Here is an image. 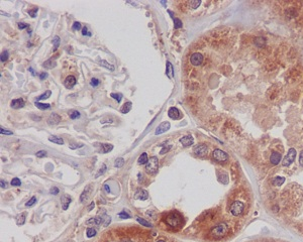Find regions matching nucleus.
Wrapping results in <instances>:
<instances>
[{
	"instance_id": "13",
	"label": "nucleus",
	"mask_w": 303,
	"mask_h": 242,
	"mask_svg": "<svg viewBox=\"0 0 303 242\" xmlns=\"http://www.w3.org/2000/svg\"><path fill=\"white\" fill-rule=\"evenodd\" d=\"M61 121V117L57 113H52L48 118V123L50 125H56Z\"/></svg>"
},
{
	"instance_id": "40",
	"label": "nucleus",
	"mask_w": 303,
	"mask_h": 242,
	"mask_svg": "<svg viewBox=\"0 0 303 242\" xmlns=\"http://www.w3.org/2000/svg\"><path fill=\"white\" fill-rule=\"evenodd\" d=\"M8 56H9V55H8V52L7 51L2 52V54H1V62L2 63L6 62V60H8Z\"/></svg>"
},
{
	"instance_id": "8",
	"label": "nucleus",
	"mask_w": 303,
	"mask_h": 242,
	"mask_svg": "<svg viewBox=\"0 0 303 242\" xmlns=\"http://www.w3.org/2000/svg\"><path fill=\"white\" fill-rule=\"evenodd\" d=\"M170 127H171V124H170V122H168V121H165V122L161 123L159 126H158V128L156 129L155 134L156 135H160V134H162V133H165L166 131L169 130Z\"/></svg>"
},
{
	"instance_id": "37",
	"label": "nucleus",
	"mask_w": 303,
	"mask_h": 242,
	"mask_svg": "<svg viewBox=\"0 0 303 242\" xmlns=\"http://www.w3.org/2000/svg\"><path fill=\"white\" fill-rule=\"evenodd\" d=\"M111 97H112V98H114L117 102L119 103L121 101V99H122V94H120V93H117V94H116V93H111Z\"/></svg>"
},
{
	"instance_id": "11",
	"label": "nucleus",
	"mask_w": 303,
	"mask_h": 242,
	"mask_svg": "<svg viewBox=\"0 0 303 242\" xmlns=\"http://www.w3.org/2000/svg\"><path fill=\"white\" fill-rule=\"evenodd\" d=\"M135 198V199H137V200L145 201V200H147L148 198H149V194H148L147 191H145V190H144V189H139V190H136Z\"/></svg>"
},
{
	"instance_id": "44",
	"label": "nucleus",
	"mask_w": 303,
	"mask_h": 242,
	"mask_svg": "<svg viewBox=\"0 0 303 242\" xmlns=\"http://www.w3.org/2000/svg\"><path fill=\"white\" fill-rule=\"evenodd\" d=\"M72 29L73 30H80L81 29V23L78 22V21L74 22V24H73V26H72Z\"/></svg>"
},
{
	"instance_id": "53",
	"label": "nucleus",
	"mask_w": 303,
	"mask_h": 242,
	"mask_svg": "<svg viewBox=\"0 0 303 242\" xmlns=\"http://www.w3.org/2000/svg\"><path fill=\"white\" fill-rule=\"evenodd\" d=\"M0 184H1V188L2 189H6L7 187H8V184H7V182L6 181H3V180H1V182H0Z\"/></svg>"
},
{
	"instance_id": "17",
	"label": "nucleus",
	"mask_w": 303,
	"mask_h": 242,
	"mask_svg": "<svg viewBox=\"0 0 303 242\" xmlns=\"http://www.w3.org/2000/svg\"><path fill=\"white\" fill-rule=\"evenodd\" d=\"M65 86L68 89L73 88L76 85V78L74 76H68L66 79H65Z\"/></svg>"
},
{
	"instance_id": "22",
	"label": "nucleus",
	"mask_w": 303,
	"mask_h": 242,
	"mask_svg": "<svg viewBox=\"0 0 303 242\" xmlns=\"http://www.w3.org/2000/svg\"><path fill=\"white\" fill-rule=\"evenodd\" d=\"M137 161H139V164H145L149 161V157H148V155L145 152L144 153H141L140 156L139 157V159H137Z\"/></svg>"
},
{
	"instance_id": "16",
	"label": "nucleus",
	"mask_w": 303,
	"mask_h": 242,
	"mask_svg": "<svg viewBox=\"0 0 303 242\" xmlns=\"http://www.w3.org/2000/svg\"><path fill=\"white\" fill-rule=\"evenodd\" d=\"M71 197H69L68 195H63L62 197H61V204H62V208L63 210H67L68 207H69V205H70L71 203Z\"/></svg>"
},
{
	"instance_id": "4",
	"label": "nucleus",
	"mask_w": 303,
	"mask_h": 242,
	"mask_svg": "<svg viewBox=\"0 0 303 242\" xmlns=\"http://www.w3.org/2000/svg\"><path fill=\"white\" fill-rule=\"evenodd\" d=\"M245 210V204L241 201H234L230 206V213L233 216H240Z\"/></svg>"
},
{
	"instance_id": "15",
	"label": "nucleus",
	"mask_w": 303,
	"mask_h": 242,
	"mask_svg": "<svg viewBox=\"0 0 303 242\" xmlns=\"http://www.w3.org/2000/svg\"><path fill=\"white\" fill-rule=\"evenodd\" d=\"M180 142L182 143V145H184V146H190V145L193 144L194 138L191 135H186L184 137H182V138H180Z\"/></svg>"
},
{
	"instance_id": "27",
	"label": "nucleus",
	"mask_w": 303,
	"mask_h": 242,
	"mask_svg": "<svg viewBox=\"0 0 303 242\" xmlns=\"http://www.w3.org/2000/svg\"><path fill=\"white\" fill-rule=\"evenodd\" d=\"M102 148H103L102 149L103 153H107V152H109L113 149V145L108 144V143H104V144H102Z\"/></svg>"
},
{
	"instance_id": "32",
	"label": "nucleus",
	"mask_w": 303,
	"mask_h": 242,
	"mask_svg": "<svg viewBox=\"0 0 303 242\" xmlns=\"http://www.w3.org/2000/svg\"><path fill=\"white\" fill-rule=\"evenodd\" d=\"M51 94H52V92H51V91H46V92L44 93V94H42V95H40L39 97H38V99H36V100H38V101H39V100L48 99V97L51 96Z\"/></svg>"
},
{
	"instance_id": "31",
	"label": "nucleus",
	"mask_w": 303,
	"mask_h": 242,
	"mask_svg": "<svg viewBox=\"0 0 303 242\" xmlns=\"http://www.w3.org/2000/svg\"><path fill=\"white\" fill-rule=\"evenodd\" d=\"M53 43H54V51H57L59 47V44H60V38L58 35H56L54 38H53Z\"/></svg>"
},
{
	"instance_id": "36",
	"label": "nucleus",
	"mask_w": 303,
	"mask_h": 242,
	"mask_svg": "<svg viewBox=\"0 0 303 242\" xmlns=\"http://www.w3.org/2000/svg\"><path fill=\"white\" fill-rule=\"evenodd\" d=\"M86 234H87V237L91 238V237H93V236H95V235H96V230H95V229H93V228H88V229H87Z\"/></svg>"
},
{
	"instance_id": "20",
	"label": "nucleus",
	"mask_w": 303,
	"mask_h": 242,
	"mask_svg": "<svg viewBox=\"0 0 303 242\" xmlns=\"http://www.w3.org/2000/svg\"><path fill=\"white\" fill-rule=\"evenodd\" d=\"M284 183H285V177H274L272 181L273 186H276V187H278V186H282Z\"/></svg>"
},
{
	"instance_id": "49",
	"label": "nucleus",
	"mask_w": 303,
	"mask_h": 242,
	"mask_svg": "<svg viewBox=\"0 0 303 242\" xmlns=\"http://www.w3.org/2000/svg\"><path fill=\"white\" fill-rule=\"evenodd\" d=\"M50 193L52 194V195H57V194H59V189L57 187H53L50 190Z\"/></svg>"
},
{
	"instance_id": "34",
	"label": "nucleus",
	"mask_w": 303,
	"mask_h": 242,
	"mask_svg": "<svg viewBox=\"0 0 303 242\" xmlns=\"http://www.w3.org/2000/svg\"><path fill=\"white\" fill-rule=\"evenodd\" d=\"M43 66H44V68H47V69H52V68H54V67H55V63L53 62L52 60H47V62H44V63Z\"/></svg>"
},
{
	"instance_id": "39",
	"label": "nucleus",
	"mask_w": 303,
	"mask_h": 242,
	"mask_svg": "<svg viewBox=\"0 0 303 242\" xmlns=\"http://www.w3.org/2000/svg\"><path fill=\"white\" fill-rule=\"evenodd\" d=\"M200 4H201V1H197V0H196V1H190V2H189L190 7L193 8V9H195V8H197L198 6L200 5Z\"/></svg>"
},
{
	"instance_id": "56",
	"label": "nucleus",
	"mask_w": 303,
	"mask_h": 242,
	"mask_svg": "<svg viewBox=\"0 0 303 242\" xmlns=\"http://www.w3.org/2000/svg\"><path fill=\"white\" fill-rule=\"evenodd\" d=\"M105 169H106V165L103 164V167H102V171H100L98 173H97V176H96V177H98V176H100V175H102V173L105 172Z\"/></svg>"
},
{
	"instance_id": "7",
	"label": "nucleus",
	"mask_w": 303,
	"mask_h": 242,
	"mask_svg": "<svg viewBox=\"0 0 303 242\" xmlns=\"http://www.w3.org/2000/svg\"><path fill=\"white\" fill-rule=\"evenodd\" d=\"M203 56H202L200 52H194L191 55V58H190V62L193 65V66H200V65L203 63Z\"/></svg>"
},
{
	"instance_id": "1",
	"label": "nucleus",
	"mask_w": 303,
	"mask_h": 242,
	"mask_svg": "<svg viewBox=\"0 0 303 242\" xmlns=\"http://www.w3.org/2000/svg\"><path fill=\"white\" fill-rule=\"evenodd\" d=\"M228 232V226L225 223H220L216 225L215 227H213L212 230L210 231V235L215 237V238H219L224 236L226 233Z\"/></svg>"
},
{
	"instance_id": "35",
	"label": "nucleus",
	"mask_w": 303,
	"mask_h": 242,
	"mask_svg": "<svg viewBox=\"0 0 303 242\" xmlns=\"http://www.w3.org/2000/svg\"><path fill=\"white\" fill-rule=\"evenodd\" d=\"M173 20H174V27H175L176 29H178V28L182 27V24H183V23H182V21H181L180 19H178V18H176V17H174Z\"/></svg>"
},
{
	"instance_id": "29",
	"label": "nucleus",
	"mask_w": 303,
	"mask_h": 242,
	"mask_svg": "<svg viewBox=\"0 0 303 242\" xmlns=\"http://www.w3.org/2000/svg\"><path fill=\"white\" fill-rule=\"evenodd\" d=\"M100 65H101V66L105 67L106 69H109V70H110V71H114V67H113V66H111V65L109 64V63H107L106 60H100Z\"/></svg>"
},
{
	"instance_id": "43",
	"label": "nucleus",
	"mask_w": 303,
	"mask_h": 242,
	"mask_svg": "<svg viewBox=\"0 0 303 242\" xmlns=\"http://www.w3.org/2000/svg\"><path fill=\"white\" fill-rule=\"evenodd\" d=\"M79 117H80V112L78 111H73L72 113H70L71 119H76V118H79Z\"/></svg>"
},
{
	"instance_id": "6",
	"label": "nucleus",
	"mask_w": 303,
	"mask_h": 242,
	"mask_svg": "<svg viewBox=\"0 0 303 242\" xmlns=\"http://www.w3.org/2000/svg\"><path fill=\"white\" fill-rule=\"evenodd\" d=\"M295 157H296V150H295V148H290L287 152V155L282 161V165L283 167H289L291 164L294 163Z\"/></svg>"
},
{
	"instance_id": "19",
	"label": "nucleus",
	"mask_w": 303,
	"mask_h": 242,
	"mask_svg": "<svg viewBox=\"0 0 303 242\" xmlns=\"http://www.w3.org/2000/svg\"><path fill=\"white\" fill-rule=\"evenodd\" d=\"M86 224H94V225H101L102 224V216L101 217H94L86 221Z\"/></svg>"
},
{
	"instance_id": "28",
	"label": "nucleus",
	"mask_w": 303,
	"mask_h": 242,
	"mask_svg": "<svg viewBox=\"0 0 303 242\" xmlns=\"http://www.w3.org/2000/svg\"><path fill=\"white\" fill-rule=\"evenodd\" d=\"M24 222H25V214H21L17 217L16 219V224L17 225H23Z\"/></svg>"
},
{
	"instance_id": "5",
	"label": "nucleus",
	"mask_w": 303,
	"mask_h": 242,
	"mask_svg": "<svg viewBox=\"0 0 303 242\" xmlns=\"http://www.w3.org/2000/svg\"><path fill=\"white\" fill-rule=\"evenodd\" d=\"M212 159L216 161V163H225L228 159L227 153L224 152L221 149H215L212 152Z\"/></svg>"
},
{
	"instance_id": "3",
	"label": "nucleus",
	"mask_w": 303,
	"mask_h": 242,
	"mask_svg": "<svg viewBox=\"0 0 303 242\" xmlns=\"http://www.w3.org/2000/svg\"><path fill=\"white\" fill-rule=\"evenodd\" d=\"M159 168V159L157 156H152L149 157V159L147 164H145V172L149 175H154L158 171Z\"/></svg>"
},
{
	"instance_id": "38",
	"label": "nucleus",
	"mask_w": 303,
	"mask_h": 242,
	"mask_svg": "<svg viewBox=\"0 0 303 242\" xmlns=\"http://www.w3.org/2000/svg\"><path fill=\"white\" fill-rule=\"evenodd\" d=\"M10 184H11V186H13V187H19V186L21 185V182H20L18 177H14V179H12Z\"/></svg>"
},
{
	"instance_id": "12",
	"label": "nucleus",
	"mask_w": 303,
	"mask_h": 242,
	"mask_svg": "<svg viewBox=\"0 0 303 242\" xmlns=\"http://www.w3.org/2000/svg\"><path fill=\"white\" fill-rule=\"evenodd\" d=\"M91 192H92V187H91L90 185H89V186H87L86 188H85V190L83 191V193L81 194L80 201H81V202H86V201L89 199V197H90Z\"/></svg>"
},
{
	"instance_id": "14",
	"label": "nucleus",
	"mask_w": 303,
	"mask_h": 242,
	"mask_svg": "<svg viewBox=\"0 0 303 242\" xmlns=\"http://www.w3.org/2000/svg\"><path fill=\"white\" fill-rule=\"evenodd\" d=\"M281 157H282L281 153H279L277 151H273L272 155H271V156H270L271 164H278L279 163H280Z\"/></svg>"
},
{
	"instance_id": "57",
	"label": "nucleus",
	"mask_w": 303,
	"mask_h": 242,
	"mask_svg": "<svg viewBox=\"0 0 303 242\" xmlns=\"http://www.w3.org/2000/svg\"><path fill=\"white\" fill-rule=\"evenodd\" d=\"M92 208H94V202H92V203H91L90 205L88 206L87 210H88V211H91V210H92Z\"/></svg>"
},
{
	"instance_id": "58",
	"label": "nucleus",
	"mask_w": 303,
	"mask_h": 242,
	"mask_svg": "<svg viewBox=\"0 0 303 242\" xmlns=\"http://www.w3.org/2000/svg\"><path fill=\"white\" fill-rule=\"evenodd\" d=\"M104 190H105V191H106L107 193H110V188H109L107 185H104Z\"/></svg>"
},
{
	"instance_id": "2",
	"label": "nucleus",
	"mask_w": 303,
	"mask_h": 242,
	"mask_svg": "<svg viewBox=\"0 0 303 242\" xmlns=\"http://www.w3.org/2000/svg\"><path fill=\"white\" fill-rule=\"evenodd\" d=\"M166 223L173 228H176L182 224V218L178 213H175V212L170 213L169 215L166 217Z\"/></svg>"
},
{
	"instance_id": "21",
	"label": "nucleus",
	"mask_w": 303,
	"mask_h": 242,
	"mask_svg": "<svg viewBox=\"0 0 303 242\" xmlns=\"http://www.w3.org/2000/svg\"><path fill=\"white\" fill-rule=\"evenodd\" d=\"M173 73H174V70H173L172 64L170 63V62H167V68H166V75H167L169 78L171 79L172 77H173Z\"/></svg>"
},
{
	"instance_id": "52",
	"label": "nucleus",
	"mask_w": 303,
	"mask_h": 242,
	"mask_svg": "<svg viewBox=\"0 0 303 242\" xmlns=\"http://www.w3.org/2000/svg\"><path fill=\"white\" fill-rule=\"evenodd\" d=\"M47 78H48V74H47V73H44V72L40 73V75H39V79L40 80H44V79H47Z\"/></svg>"
},
{
	"instance_id": "54",
	"label": "nucleus",
	"mask_w": 303,
	"mask_h": 242,
	"mask_svg": "<svg viewBox=\"0 0 303 242\" xmlns=\"http://www.w3.org/2000/svg\"><path fill=\"white\" fill-rule=\"evenodd\" d=\"M299 164H300L301 167H303V150L300 153V157H299Z\"/></svg>"
},
{
	"instance_id": "51",
	"label": "nucleus",
	"mask_w": 303,
	"mask_h": 242,
	"mask_svg": "<svg viewBox=\"0 0 303 242\" xmlns=\"http://www.w3.org/2000/svg\"><path fill=\"white\" fill-rule=\"evenodd\" d=\"M82 34H83V35H89V36H91V34H89V32H88V29H87V27H86V26H84V27H83V29H82Z\"/></svg>"
},
{
	"instance_id": "60",
	"label": "nucleus",
	"mask_w": 303,
	"mask_h": 242,
	"mask_svg": "<svg viewBox=\"0 0 303 242\" xmlns=\"http://www.w3.org/2000/svg\"><path fill=\"white\" fill-rule=\"evenodd\" d=\"M28 70H30V71L32 73V75H34V70H32V68H30V69H28Z\"/></svg>"
},
{
	"instance_id": "23",
	"label": "nucleus",
	"mask_w": 303,
	"mask_h": 242,
	"mask_svg": "<svg viewBox=\"0 0 303 242\" xmlns=\"http://www.w3.org/2000/svg\"><path fill=\"white\" fill-rule=\"evenodd\" d=\"M48 140L51 142H54L57 144H64V140L61 138V137H57V136H50L48 137Z\"/></svg>"
},
{
	"instance_id": "41",
	"label": "nucleus",
	"mask_w": 303,
	"mask_h": 242,
	"mask_svg": "<svg viewBox=\"0 0 303 242\" xmlns=\"http://www.w3.org/2000/svg\"><path fill=\"white\" fill-rule=\"evenodd\" d=\"M35 202H36V198L35 197H31L30 200L25 204V206H26V207H31V206H34L35 204Z\"/></svg>"
},
{
	"instance_id": "9",
	"label": "nucleus",
	"mask_w": 303,
	"mask_h": 242,
	"mask_svg": "<svg viewBox=\"0 0 303 242\" xmlns=\"http://www.w3.org/2000/svg\"><path fill=\"white\" fill-rule=\"evenodd\" d=\"M193 151L198 156H203L206 155V152H207V147H206V145H204V144H197L196 146L193 148Z\"/></svg>"
},
{
	"instance_id": "61",
	"label": "nucleus",
	"mask_w": 303,
	"mask_h": 242,
	"mask_svg": "<svg viewBox=\"0 0 303 242\" xmlns=\"http://www.w3.org/2000/svg\"><path fill=\"white\" fill-rule=\"evenodd\" d=\"M161 3H162V4H163V5H166V4H167V3H166V2H164V1H161Z\"/></svg>"
},
{
	"instance_id": "45",
	"label": "nucleus",
	"mask_w": 303,
	"mask_h": 242,
	"mask_svg": "<svg viewBox=\"0 0 303 242\" xmlns=\"http://www.w3.org/2000/svg\"><path fill=\"white\" fill-rule=\"evenodd\" d=\"M36 12H38V8H34L32 10H28V14H30L31 17H35Z\"/></svg>"
},
{
	"instance_id": "26",
	"label": "nucleus",
	"mask_w": 303,
	"mask_h": 242,
	"mask_svg": "<svg viewBox=\"0 0 303 242\" xmlns=\"http://www.w3.org/2000/svg\"><path fill=\"white\" fill-rule=\"evenodd\" d=\"M136 221L139 222L140 224H141L143 226H145V227H151V223L149 222H148L147 220H145L143 219V218H140V217H136Z\"/></svg>"
},
{
	"instance_id": "55",
	"label": "nucleus",
	"mask_w": 303,
	"mask_h": 242,
	"mask_svg": "<svg viewBox=\"0 0 303 242\" xmlns=\"http://www.w3.org/2000/svg\"><path fill=\"white\" fill-rule=\"evenodd\" d=\"M170 148H171V146H168L167 148H166V147H164V148H163V149H162V150H161V152H160V153H161V155H165V152H167V151L169 150Z\"/></svg>"
},
{
	"instance_id": "42",
	"label": "nucleus",
	"mask_w": 303,
	"mask_h": 242,
	"mask_svg": "<svg viewBox=\"0 0 303 242\" xmlns=\"http://www.w3.org/2000/svg\"><path fill=\"white\" fill-rule=\"evenodd\" d=\"M99 84H100V81L98 79H96V78H92L91 81H90V85L92 87H97Z\"/></svg>"
},
{
	"instance_id": "33",
	"label": "nucleus",
	"mask_w": 303,
	"mask_h": 242,
	"mask_svg": "<svg viewBox=\"0 0 303 242\" xmlns=\"http://www.w3.org/2000/svg\"><path fill=\"white\" fill-rule=\"evenodd\" d=\"M124 164V159L122 157H119V159H117L114 163V167L115 168H121L122 165Z\"/></svg>"
},
{
	"instance_id": "62",
	"label": "nucleus",
	"mask_w": 303,
	"mask_h": 242,
	"mask_svg": "<svg viewBox=\"0 0 303 242\" xmlns=\"http://www.w3.org/2000/svg\"><path fill=\"white\" fill-rule=\"evenodd\" d=\"M157 242H166V241H164V240H158Z\"/></svg>"
},
{
	"instance_id": "30",
	"label": "nucleus",
	"mask_w": 303,
	"mask_h": 242,
	"mask_svg": "<svg viewBox=\"0 0 303 242\" xmlns=\"http://www.w3.org/2000/svg\"><path fill=\"white\" fill-rule=\"evenodd\" d=\"M110 222H111L110 216H107V215H103L102 216V224L105 226V227H106V226H108Z\"/></svg>"
},
{
	"instance_id": "59",
	"label": "nucleus",
	"mask_w": 303,
	"mask_h": 242,
	"mask_svg": "<svg viewBox=\"0 0 303 242\" xmlns=\"http://www.w3.org/2000/svg\"><path fill=\"white\" fill-rule=\"evenodd\" d=\"M121 242H132L131 240H129V239H123Z\"/></svg>"
},
{
	"instance_id": "48",
	"label": "nucleus",
	"mask_w": 303,
	"mask_h": 242,
	"mask_svg": "<svg viewBox=\"0 0 303 242\" xmlns=\"http://www.w3.org/2000/svg\"><path fill=\"white\" fill-rule=\"evenodd\" d=\"M36 156H38V157H44V156H47V151L39 150V151L36 152Z\"/></svg>"
},
{
	"instance_id": "46",
	"label": "nucleus",
	"mask_w": 303,
	"mask_h": 242,
	"mask_svg": "<svg viewBox=\"0 0 303 242\" xmlns=\"http://www.w3.org/2000/svg\"><path fill=\"white\" fill-rule=\"evenodd\" d=\"M0 132H1V134H6V135H11L12 134V131L6 130V129H4L3 127L0 128Z\"/></svg>"
},
{
	"instance_id": "25",
	"label": "nucleus",
	"mask_w": 303,
	"mask_h": 242,
	"mask_svg": "<svg viewBox=\"0 0 303 242\" xmlns=\"http://www.w3.org/2000/svg\"><path fill=\"white\" fill-rule=\"evenodd\" d=\"M34 105L36 107H38L39 109H40V110H47V109H48L51 107V105L50 104H44V103H39L38 102V101H35L34 102Z\"/></svg>"
},
{
	"instance_id": "24",
	"label": "nucleus",
	"mask_w": 303,
	"mask_h": 242,
	"mask_svg": "<svg viewBox=\"0 0 303 242\" xmlns=\"http://www.w3.org/2000/svg\"><path fill=\"white\" fill-rule=\"evenodd\" d=\"M131 102H126L125 103L122 108H121V113H123V114H125V113H128L129 111H131Z\"/></svg>"
},
{
	"instance_id": "47",
	"label": "nucleus",
	"mask_w": 303,
	"mask_h": 242,
	"mask_svg": "<svg viewBox=\"0 0 303 242\" xmlns=\"http://www.w3.org/2000/svg\"><path fill=\"white\" fill-rule=\"evenodd\" d=\"M118 216H119L120 218H124V219H127V218H131V216H129L127 213H125V211L120 212V213L118 214Z\"/></svg>"
},
{
	"instance_id": "10",
	"label": "nucleus",
	"mask_w": 303,
	"mask_h": 242,
	"mask_svg": "<svg viewBox=\"0 0 303 242\" xmlns=\"http://www.w3.org/2000/svg\"><path fill=\"white\" fill-rule=\"evenodd\" d=\"M168 115L170 118H172L174 120H177V119H180L181 117H182V114H181V112L178 110V109L176 107H171L168 110Z\"/></svg>"
},
{
	"instance_id": "18",
	"label": "nucleus",
	"mask_w": 303,
	"mask_h": 242,
	"mask_svg": "<svg viewBox=\"0 0 303 242\" xmlns=\"http://www.w3.org/2000/svg\"><path fill=\"white\" fill-rule=\"evenodd\" d=\"M10 105L13 109H19L24 106V101L22 99H14L11 101Z\"/></svg>"
},
{
	"instance_id": "50",
	"label": "nucleus",
	"mask_w": 303,
	"mask_h": 242,
	"mask_svg": "<svg viewBox=\"0 0 303 242\" xmlns=\"http://www.w3.org/2000/svg\"><path fill=\"white\" fill-rule=\"evenodd\" d=\"M26 27H28V24L24 23V22H19L18 23V28H19V29H24V28H26Z\"/></svg>"
}]
</instances>
